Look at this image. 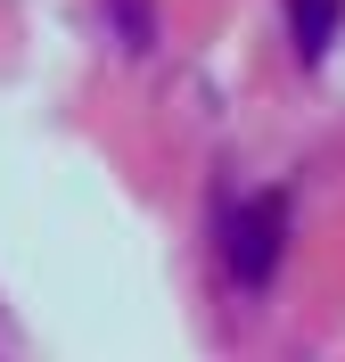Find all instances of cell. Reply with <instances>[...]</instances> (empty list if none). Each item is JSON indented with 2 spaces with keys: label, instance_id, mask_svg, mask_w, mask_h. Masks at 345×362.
Segmentation results:
<instances>
[{
  "label": "cell",
  "instance_id": "1",
  "mask_svg": "<svg viewBox=\"0 0 345 362\" xmlns=\"http://www.w3.org/2000/svg\"><path fill=\"white\" fill-rule=\"evenodd\" d=\"M279 247H288V189H263L222 214V264L238 288H263L279 272Z\"/></svg>",
  "mask_w": 345,
  "mask_h": 362
},
{
  "label": "cell",
  "instance_id": "2",
  "mask_svg": "<svg viewBox=\"0 0 345 362\" xmlns=\"http://www.w3.org/2000/svg\"><path fill=\"white\" fill-rule=\"evenodd\" d=\"M337 17H345V0H288V25H296V58H304V66H321V58H329Z\"/></svg>",
  "mask_w": 345,
  "mask_h": 362
},
{
  "label": "cell",
  "instance_id": "3",
  "mask_svg": "<svg viewBox=\"0 0 345 362\" xmlns=\"http://www.w3.org/2000/svg\"><path fill=\"white\" fill-rule=\"evenodd\" d=\"M115 25H123V49H148V33H157L148 0H115Z\"/></svg>",
  "mask_w": 345,
  "mask_h": 362
}]
</instances>
